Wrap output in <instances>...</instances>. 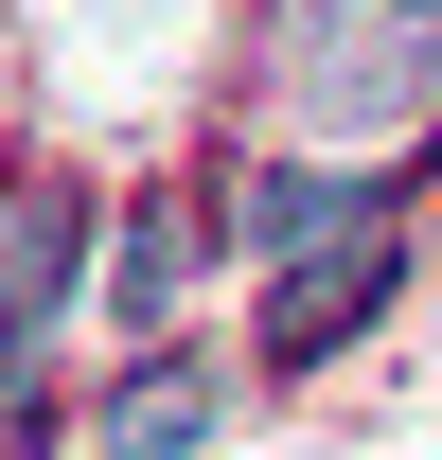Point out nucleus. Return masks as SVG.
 <instances>
[{
    "label": "nucleus",
    "instance_id": "nucleus-1",
    "mask_svg": "<svg viewBox=\"0 0 442 460\" xmlns=\"http://www.w3.org/2000/svg\"><path fill=\"white\" fill-rule=\"evenodd\" d=\"M266 107L301 142H372L442 107V0H266Z\"/></svg>",
    "mask_w": 442,
    "mask_h": 460
},
{
    "label": "nucleus",
    "instance_id": "nucleus-2",
    "mask_svg": "<svg viewBox=\"0 0 442 460\" xmlns=\"http://www.w3.org/2000/svg\"><path fill=\"white\" fill-rule=\"evenodd\" d=\"M389 284H407V230H389V213L354 230V248H319V266H283V284H266V372H319Z\"/></svg>",
    "mask_w": 442,
    "mask_h": 460
},
{
    "label": "nucleus",
    "instance_id": "nucleus-3",
    "mask_svg": "<svg viewBox=\"0 0 442 460\" xmlns=\"http://www.w3.org/2000/svg\"><path fill=\"white\" fill-rule=\"evenodd\" d=\"M89 284V213H71L54 177H18V195H0V354H36L54 337V301Z\"/></svg>",
    "mask_w": 442,
    "mask_h": 460
},
{
    "label": "nucleus",
    "instance_id": "nucleus-4",
    "mask_svg": "<svg viewBox=\"0 0 442 460\" xmlns=\"http://www.w3.org/2000/svg\"><path fill=\"white\" fill-rule=\"evenodd\" d=\"M372 213H389L372 177H336V160H266V177H248V266L283 284V266H319V248H354Z\"/></svg>",
    "mask_w": 442,
    "mask_h": 460
},
{
    "label": "nucleus",
    "instance_id": "nucleus-5",
    "mask_svg": "<svg viewBox=\"0 0 442 460\" xmlns=\"http://www.w3.org/2000/svg\"><path fill=\"white\" fill-rule=\"evenodd\" d=\"M177 284H195L177 213H124V248H107V301H124V319H177Z\"/></svg>",
    "mask_w": 442,
    "mask_h": 460
},
{
    "label": "nucleus",
    "instance_id": "nucleus-6",
    "mask_svg": "<svg viewBox=\"0 0 442 460\" xmlns=\"http://www.w3.org/2000/svg\"><path fill=\"white\" fill-rule=\"evenodd\" d=\"M107 443L124 460H195L213 443V390H195V372H177V390H107Z\"/></svg>",
    "mask_w": 442,
    "mask_h": 460
}]
</instances>
